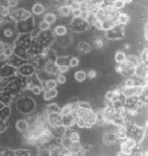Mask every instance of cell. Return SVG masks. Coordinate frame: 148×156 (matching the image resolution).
<instances>
[{"instance_id": "cell-8", "label": "cell", "mask_w": 148, "mask_h": 156, "mask_svg": "<svg viewBox=\"0 0 148 156\" xmlns=\"http://www.w3.org/2000/svg\"><path fill=\"white\" fill-rule=\"evenodd\" d=\"M148 77V67L147 64L140 62L137 66L134 67L133 78L136 80H145Z\"/></svg>"}, {"instance_id": "cell-33", "label": "cell", "mask_w": 148, "mask_h": 156, "mask_svg": "<svg viewBox=\"0 0 148 156\" xmlns=\"http://www.w3.org/2000/svg\"><path fill=\"white\" fill-rule=\"evenodd\" d=\"M122 141L124 142V144L126 145L127 147H129L130 149L133 150L134 148H136L138 146V143L137 141L134 139V138H132V137H129V136H127L126 138H125L124 140H122Z\"/></svg>"}, {"instance_id": "cell-25", "label": "cell", "mask_w": 148, "mask_h": 156, "mask_svg": "<svg viewBox=\"0 0 148 156\" xmlns=\"http://www.w3.org/2000/svg\"><path fill=\"white\" fill-rule=\"evenodd\" d=\"M32 152L29 147L20 146L19 148H15V156H31Z\"/></svg>"}, {"instance_id": "cell-15", "label": "cell", "mask_w": 148, "mask_h": 156, "mask_svg": "<svg viewBox=\"0 0 148 156\" xmlns=\"http://www.w3.org/2000/svg\"><path fill=\"white\" fill-rule=\"evenodd\" d=\"M42 20H44L45 22H47L48 24L53 26L58 21V15H57V13L54 12V11H47V12L42 16Z\"/></svg>"}, {"instance_id": "cell-47", "label": "cell", "mask_w": 148, "mask_h": 156, "mask_svg": "<svg viewBox=\"0 0 148 156\" xmlns=\"http://www.w3.org/2000/svg\"><path fill=\"white\" fill-rule=\"evenodd\" d=\"M81 14H82V11L79 9H74V10H72L71 17L72 18H79L81 17Z\"/></svg>"}, {"instance_id": "cell-36", "label": "cell", "mask_w": 148, "mask_h": 156, "mask_svg": "<svg viewBox=\"0 0 148 156\" xmlns=\"http://www.w3.org/2000/svg\"><path fill=\"white\" fill-rule=\"evenodd\" d=\"M43 83H45V87H46L47 90H55L59 87L58 83L56 82L55 79H49L47 81H44Z\"/></svg>"}, {"instance_id": "cell-9", "label": "cell", "mask_w": 148, "mask_h": 156, "mask_svg": "<svg viewBox=\"0 0 148 156\" xmlns=\"http://www.w3.org/2000/svg\"><path fill=\"white\" fill-rule=\"evenodd\" d=\"M15 130L19 133H24L30 128V123L26 117H21V119H17L14 123Z\"/></svg>"}, {"instance_id": "cell-19", "label": "cell", "mask_w": 148, "mask_h": 156, "mask_svg": "<svg viewBox=\"0 0 148 156\" xmlns=\"http://www.w3.org/2000/svg\"><path fill=\"white\" fill-rule=\"evenodd\" d=\"M14 54L17 55L18 57H20L21 59L27 61V62H29L30 59H31V56H30V54H29V51L27 50V49H24L22 47L14 46Z\"/></svg>"}, {"instance_id": "cell-30", "label": "cell", "mask_w": 148, "mask_h": 156, "mask_svg": "<svg viewBox=\"0 0 148 156\" xmlns=\"http://www.w3.org/2000/svg\"><path fill=\"white\" fill-rule=\"evenodd\" d=\"M3 54H5L7 57H11L14 54V44L13 43H8V42H5L4 44V48H3L2 51Z\"/></svg>"}, {"instance_id": "cell-32", "label": "cell", "mask_w": 148, "mask_h": 156, "mask_svg": "<svg viewBox=\"0 0 148 156\" xmlns=\"http://www.w3.org/2000/svg\"><path fill=\"white\" fill-rule=\"evenodd\" d=\"M135 87V86H134ZM133 87H121V94H123L124 98H130V97H136L135 96V90Z\"/></svg>"}, {"instance_id": "cell-34", "label": "cell", "mask_w": 148, "mask_h": 156, "mask_svg": "<svg viewBox=\"0 0 148 156\" xmlns=\"http://www.w3.org/2000/svg\"><path fill=\"white\" fill-rule=\"evenodd\" d=\"M61 115H72L73 113V110H72L71 105L69 101H67L65 105L61 106V110H60Z\"/></svg>"}, {"instance_id": "cell-16", "label": "cell", "mask_w": 148, "mask_h": 156, "mask_svg": "<svg viewBox=\"0 0 148 156\" xmlns=\"http://www.w3.org/2000/svg\"><path fill=\"white\" fill-rule=\"evenodd\" d=\"M76 123V116L74 113L62 116V125L66 128H74Z\"/></svg>"}, {"instance_id": "cell-37", "label": "cell", "mask_w": 148, "mask_h": 156, "mask_svg": "<svg viewBox=\"0 0 148 156\" xmlns=\"http://www.w3.org/2000/svg\"><path fill=\"white\" fill-rule=\"evenodd\" d=\"M138 57H139L140 62L145 63V64L148 63V48H147V46H145L143 49L140 50Z\"/></svg>"}, {"instance_id": "cell-4", "label": "cell", "mask_w": 148, "mask_h": 156, "mask_svg": "<svg viewBox=\"0 0 148 156\" xmlns=\"http://www.w3.org/2000/svg\"><path fill=\"white\" fill-rule=\"evenodd\" d=\"M32 40H33V38L30 33L19 34V35H17V37L15 38L13 44H14V46H16V47H22V48L29 50L30 46H31Z\"/></svg>"}, {"instance_id": "cell-44", "label": "cell", "mask_w": 148, "mask_h": 156, "mask_svg": "<svg viewBox=\"0 0 148 156\" xmlns=\"http://www.w3.org/2000/svg\"><path fill=\"white\" fill-rule=\"evenodd\" d=\"M6 4H7V6H8V8L10 10H15V9L19 8L20 2L16 1V0H8V1H6Z\"/></svg>"}, {"instance_id": "cell-35", "label": "cell", "mask_w": 148, "mask_h": 156, "mask_svg": "<svg viewBox=\"0 0 148 156\" xmlns=\"http://www.w3.org/2000/svg\"><path fill=\"white\" fill-rule=\"evenodd\" d=\"M112 6L118 12H122V10L126 7L124 0H115V1H112Z\"/></svg>"}, {"instance_id": "cell-28", "label": "cell", "mask_w": 148, "mask_h": 156, "mask_svg": "<svg viewBox=\"0 0 148 156\" xmlns=\"http://www.w3.org/2000/svg\"><path fill=\"white\" fill-rule=\"evenodd\" d=\"M36 27L40 32H49L52 29V26L48 24L47 22H45L44 20H42V19L36 24Z\"/></svg>"}, {"instance_id": "cell-6", "label": "cell", "mask_w": 148, "mask_h": 156, "mask_svg": "<svg viewBox=\"0 0 148 156\" xmlns=\"http://www.w3.org/2000/svg\"><path fill=\"white\" fill-rule=\"evenodd\" d=\"M18 76L16 68L11 66L9 63L0 66V78H15Z\"/></svg>"}, {"instance_id": "cell-22", "label": "cell", "mask_w": 148, "mask_h": 156, "mask_svg": "<svg viewBox=\"0 0 148 156\" xmlns=\"http://www.w3.org/2000/svg\"><path fill=\"white\" fill-rule=\"evenodd\" d=\"M126 52L122 50H116L115 55H113V60H115V65H121L126 62Z\"/></svg>"}, {"instance_id": "cell-23", "label": "cell", "mask_w": 148, "mask_h": 156, "mask_svg": "<svg viewBox=\"0 0 148 156\" xmlns=\"http://www.w3.org/2000/svg\"><path fill=\"white\" fill-rule=\"evenodd\" d=\"M74 80H75V82L76 83H83V82H86V72L85 70H78V71H76L75 73H74Z\"/></svg>"}, {"instance_id": "cell-7", "label": "cell", "mask_w": 148, "mask_h": 156, "mask_svg": "<svg viewBox=\"0 0 148 156\" xmlns=\"http://www.w3.org/2000/svg\"><path fill=\"white\" fill-rule=\"evenodd\" d=\"M17 72H18V76H21V77H24V78H30V77H32L33 75L36 74L37 70L31 63L27 62L26 64L22 65L20 68H18Z\"/></svg>"}, {"instance_id": "cell-12", "label": "cell", "mask_w": 148, "mask_h": 156, "mask_svg": "<svg viewBox=\"0 0 148 156\" xmlns=\"http://www.w3.org/2000/svg\"><path fill=\"white\" fill-rule=\"evenodd\" d=\"M46 116L50 127L62 124V115H61V113H49Z\"/></svg>"}, {"instance_id": "cell-13", "label": "cell", "mask_w": 148, "mask_h": 156, "mask_svg": "<svg viewBox=\"0 0 148 156\" xmlns=\"http://www.w3.org/2000/svg\"><path fill=\"white\" fill-rule=\"evenodd\" d=\"M61 110V105L58 102H49L44 106V115H47L49 113H60Z\"/></svg>"}, {"instance_id": "cell-20", "label": "cell", "mask_w": 148, "mask_h": 156, "mask_svg": "<svg viewBox=\"0 0 148 156\" xmlns=\"http://www.w3.org/2000/svg\"><path fill=\"white\" fill-rule=\"evenodd\" d=\"M43 101L46 102H50L51 101L55 100V98H58L59 96V90L55 89V90H48L46 92L43 93Z\"/></svg>"}, {"instance_id": "cell-10", "label": "cell", "mask_w": 148, "mask_h": 156, "mask_svg": "<svg viewBox=\"0 0 148 156\" xmlns=\"http://www.w3.org/2000/svg\"><path fill=\"white\" fill-rule=\"evenodd\" d=\"M69 33H70V30H69V28H68V26L66 24L56 25L55 27L53 28V31H52V34H53V36H54L55 39L66 36Z\"/></svg>"}, {"instance_id": "cell-40", "label": "cell", "mask_w": 148, "mask_h": 156, "mask_svg": "<svg viewBox=\"0 0 148 156\" xmlns=\"http://www.w3.org/2000/svg\"><path fill=\"white\" fill-rule=\"evenodd\" d=\"M9 124H10V119H8V120L0 119V134L5 133L7 130H8Z\"/></svg>"}, {"instance_id": "cell-2", "label": "cell", "mask_w": 148, "mask_h": 156, "mask_svg": "<svg viewBox=\"0 0 148 156\" xmlns=\"http://www.w3.org/2000/svg\"><path fill=\"white\" fill-rule=\"evenodd\" d=\"M35 28H36V23L34 17H31L25 21L17 22L16 25H15V30H16V33L18 35L19 34L31 33Z\"/></svg>"}, {"instance_id": "cell-42", "label": "cell", "mask_w": 148, "mask_h": 156, "mask_svg": "<svg viewBox=\"0 0 148 156\" xmlns=\"http://www.w3.org/2000/svg\"><path fill=\"white\" fill-rule=\"evenodd\" d=\"M55 79H56V82L58 83V85H61V86L65 85V83H67V82H68L67 75H64V74H58L55 77Z\"/></svg>"}, {"instance_id": "cell-39", "label": "cell", "mask_w": 148, "mask_h": 156, "mask_svg": "<svg viewBox=\"0 0 148 156\" xmlns=\"http://www.w3.org/2000/svg\"><path fill=\"white\" fill-rule=\"evenodd\" d=\"M30 92L33 94V96L35 97H40L43 94V89H42V83L41 85H37V86H34L31 90H30Z\"/></svg>"}, {"instance_id": "cell-17", "label": "cell", "mask_w": 148, "mask_h": 156, "mask_svg": "<svg viewBox=\"0 0 148 156\" xmlns=\"http://www.w3.org/2000/svg\"><path fill=\"white\" fill-rule=\"evenodd\" d=\"M131 23V17L127 12H120L117 17V24L123 27H126L127 25Z\"/></svg>"}, {"instance_id": "cell-43", "label": "cell", "mask_w": 148, "mask_h": 156, "mask_svg": "<svg viewBox=\"0 0 148 156\" xmlns=\"http://www.w3.org/2000/svg\"><path fill=\"white\" fill-rule=\"evenodd\" d=\"M98 76V73H97V69H93V68H90V69L88 70L86 72V78L90 81H93V80H96Z\"/></svg>"}, {"instance_id": "cell-27", "label": "cell", "mask_w": 148, "mask_h": 156, "mask_svg": "<svg viewBox=\"0 0 148 156\" xmlns=\"http://www.w3.org/2000/svg\"><path fill=\"white\" fill-rule=\"evenodd\" d=\"M69 57L70 55H59L57 56L56 61H55V65L57 67H61V66H66L69 62Z\"/></svg>"}, {"instance_id": "cell-26", "label": "cell", "mask_w": 148, "mask_h": 156, "mask_svg": "<svg viewBox=\"0 0 148 156\" xmlns=\"http://www.w3.org/2000/svg\"><path fill=\"white\" fill-rule=\"evenodd\" d=\"M11 117V106L6 105L3 108L0 109V119L8 120Z\"/></svg>"}, {"instance_id": "cell-3", "label": "cell", "mask_w": 148, "mask_h": 156, "mask_svg": "<svg viewBox=\"0 0 148 156\" xmlns=\"http://www.w3.org/2000/svg\"><path fill=\"white\" fill-rule=\"evenodd\" d=\"M10 16L13 19L15 23L17 22H21V21H25L27 19H30L33 17V15L31 13V11L28 9H25L23 7H19V8L15 9V10H10Z\"/></svg>"}, {"instance_id": "cell-29", "label": "cell", "mask_w": 148, "mask_h": 156, "mask_svg": "<svg viewBox=\"0 0 148 156\" xmlns=\"http://www.w3.org/2000/svg\"><path fill=\"white\" fill-rule=\"evenodd\" d=\"M126 62H128L133 67H135L140 63V60H139L138 55L134 54V53H130V54L126 55Z\"/></svg>"}, {"instance_id": "cell-1", "label": "cell", "mask_w": 148, "mask_h": 156, "mask_svg": "<svg viewBox=\"0 0 148 156\" xmlns=\"http://www.w3.org/2000/svg\"><path fill=\"white\" fill-rule=\"evenodd\" d=\"M13 104L15 108L24 116L33 113L37 106V101H35V98H33L31 96H28V94H20L15 100V101H13Z\"/></svg>"}, {"instance_id": "cell-18", "label": "cell", "mask_w": 148, "mask_h": 156, "mask_svg": "<svg viewBox=\"0 0 148 156\" xmlns=\"http://www.w3.org/2000/svg\"><path fill=\"white\" fill-rule=\"evenodd\" d=\"M51 128V131L53 133V136L54 138H61L62 136H64L67 133L68 128H66L65 126H63L62 124L60 125H57V126H53L50 127Z\"/></svg>"}, {"instance_id": "cell-38", "label": "cell", "mask_w": 148, "mask_h": 156, "mask_svg": "<svg viewBox=\"0 0 148 156\" xmlns=\"http://www.w3.org/2000/svg\"><path fill=\"white\" fill-rule=\"evenodd\" d=\"M78 105H79V108H83V109H92L93 108L92 104H90V101L88 100H79Z\"/></svg>"}, {"instance_id": "cell-45", "label": "cell", "mask_w": 148, "mask_h": 156, "mask_svg": "<svg viewBox=\"0 0 148 156\" xmlns=\"http://www.w3.org/2000/svg\"><path fill=\"white\" fill-rule=\"evenodd\" d=\"M70 67L66 65V66H61V67H58V72L59 74H64V75H67L68 73L70 72Z\"/></svg>"}, {"instance_id": "cell-21", "label": "cell", "mask_w": 148, "mask_h": 156, "mask_svg": "<svg viewBox=\"0 0 148 156\" xmlns=\"http://www.w3.org/2000/svg\"><path fill=\"white\" fill-rule=\"evenodd\" d=\"M8 63L11 65V66H13L14 68H16V69H18V68H20L22 65H24L27 63V61H25L23 59H21L20 57H18L17 55L13 54L11 57H9V61Z\"/></svg>"}, {"instance_id": "cell-24", "label": "cell", "mask_w": 148, "mask_h": 156, "mask_svg": "<svg viewBox=\"0 0 148 156\" xmlns=\"http://www.w3.org/2000/svg\"><path fill=\"white\" fill-rule=\"evenodd\" d=\"M81 64V58L79 56H70L69 57V62H68V66L70 67V69H76V68L79 67Z\"/></svg>"}, {"instance_id": "cell-5", "label": "cell", "mask_w": 148, "mask_h": 156, "mask_svg": "<svg viewBox=\"0 0 148 156\" xmlns=\"http://www.w3.org/2000/svg\"><path fill=\"white\" fill-rule=\"evenodd\" d=\"M75 51L77 53V56L83 57L90 55L93 53V48L90 46V42L86 40H79V43L77 44V47L75 48Z\"/></svg>"}, {"instance_id": "cell-14", "label": "cell", "mask_w": 148, "mask_h": 156, "mask_svg": "<svg viewBox=\"0 0 148 156\" xmlns=\"http://www.w3.org/2000/svg\"><path fill=\"white\" fill-rule=\"evenodd\" d=\"M66 134L69 136L72 142H81L82 141V134L81 131H79L77 128H68Z\"/></svg>"}, {"instance_id": "cell-46", "label": "cell", "mask_w": 148, "mask_h": 156, "mask_svg": "<svg viewBox=\"0 0 148 156\" xmlns=\"http://www.w3.org/2000/svg\"><path fill=\"white\" fill-rule=\"evenodd\" d=\"M8 61H9L8 57H7L5 54H3L2 52L0 53V66H2V65H4V64H7L8 63Z\"/></svg>"}, {"instance_id": "cell-31", "label": "cell", "mask_w": 148, "mask_h": 156, "mask_svg": "<svg viewBox=\"0 0 148 156\" xmlns=\"http://www.w3.org/2000/svg\"><path fill=\"white\" fill-rule=\"evenodd\" d=\"M121 85L124 87H133L134 86L137 85V82H136V80L133 77L123 78L122 81H121Z\"/></svg>"}, {"instance_id": "cell-41", "label": "cell", "mask_w": 148, "mask_h": 156, "mask_svg": "<svg viewBox=\"0 0 148 156\" xmlns=\"http://www.w3.org/2000/svg\"><path fill=\"white\" fill-rule=\"evenodd\" d=\"M86 126V120L81 117H76V123H75V127L79 129V130H83Z\"/></svg>"}, {"instance_id": "cell-11", "label": "cell", "mask_w": 148, "mask_h": 156, "mask_svg": "<svg viewBox=\"0 0 148 156\" xmlns=\"http://www.w3.org/2000/svg\"><path fill=\"white\" fill-rule=\"evenodd\" d=\"M30 11H31V13L34 16L42 18V16L47 12V9H46V6H45L43 3L37 2V3H34L31 6V10Z\"/></svg>"}]
</instances>
